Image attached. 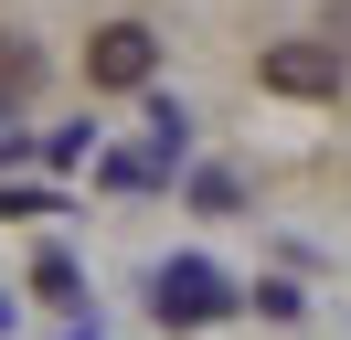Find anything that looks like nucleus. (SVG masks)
Instances as JSON below:
<instances>
[{"label": "nucleus", "instance_id": "f257e3e1", "mask_svg": "<svg viewBox=\"0 0 351 340\" xmlns=\"http://www.w3.org/2000/svg\"><path fill=\"white\" fill-rule=\"evenodd\" d=\"M86 75L117 85V96H128V85H149V75H160V32H149V21H107V32L86 42Z\"/></svg>", "mask_w": 351, "mask_h": 340}, {"label": "nucleus", "instance_id": "7ed1b4c3", "mask_svg": "<svg viewBox=\"0 0 351 340\" xmlns=\"http://www.w3.org/2000/svg\"><path fill=\"white\" fill-rule=\"evenodd\" d=\"M266 85L277 96H341V42H277L266 53Z\"/></svg>", "mask_w": 351, "mask_h": 340}, {"label": "nucleus", "instance_id": "39448f33", "mask_svg": "<svg viewBox=\"0 0 351 340\" xmlns=\"http://www.w3.org/2000/svg\"><path fill=\"white\" fill-rule=\"evenodd\" d=\"M107 181H117V191H149V181H160V149H149V160H138V149H128V160H107Z\"/></svg>", "mask_w": 351, "mask_h": 340}, {"label": "nucleus", "instance_id": "f03ea898", "mask_svg": "<svg viewBox=\"0 0 351 340\" xmlns=\"http://www.w3.org/2000/svg\"><path fill=\"white\" fill-rule=\"evenodd\" d=\"M149 308H160V319H223V308H234V287H223L202 255H171V266L149 276Z\"/></svg>", "mask_w": 351, "mask_h": 340}, {"label": "nucleus", "instance_id": "20e7f679", "mask_svg": "<svg viewBox=\"0 0 351 340\" xmlns=\"http://www.w3.org/2000/svg\"><path fill=\"white\" fill-rule=\"evenodd\" d=\"M32 287H43L53 308H75V298H86V287H75V266H64V255H43V266H32Z\"/></svg>", "mask_w": 351, "mask_h": 340}]
</instances>
